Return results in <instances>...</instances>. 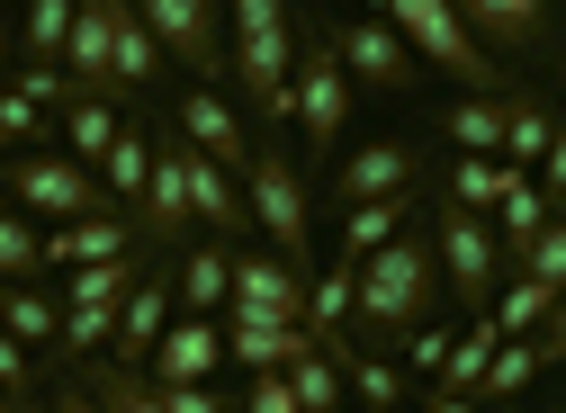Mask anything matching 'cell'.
I'll return each mask as SVG.
<instances>
[{
    "mask_svg": "<svg viewBox=\"0 0 566 413\" xmlns=\"http://www.w3.org/2000/svg\"><path fill=\"white\" fill-rule=\"evenodd\" d=\"M360 332H369V351L378 341H405L413 324H432L441 315V252H432V234L422 225H405L396 243H378L369 261H360Z\"/></svg>",
    "mask_w": 566,
    "mask_h": 413,
    "instance_id": "obj_1",
    "label": "cell"
},
{
    "mask_svg": "<svg viewBox=\"0 0 566 413\" xmlns=\"http://www.w3.org/2000/svg\"><path fill=\"white\" fill-rule=\"evenodd\" d=\"M369 10L413 45V63L422 73H450L468 99H504V82H513V63H494L476 36H468V19L450 10V0H369Z\"/></svg>",
    "mask_w": 566,
    "mask_h": 413,
    "instance_id": "obj_2",
    "label": "cell"
},
{
    "mask_svg": "<svg viewBox=\"0 0 566 413\" xmlns=\"http://www.w3.org/2000/svg\"><path fill=\"white\" fill-rule=\"evenodd\" d=\"M0 198L19 206V216H45V225H82V216H108V189H99V171L91 162H73V153H10L0 162Z\"/></svg>",
    "mask_w": 566,
    "mask_h": 413,
    "instance_id": "obj_3",
    "label": "cell"
},
{
    "mask_svg": "<svg viewBox=\"0 0 566 413\" xmlns=\"http://www.w3.org/2000/svg\"><path fill=\"white\" fill-rule=\"evenodd\" d=\"M243 206H252V234H270L279 261L306 269V252H315V198H306V171L289 162V145H252Z\"/></svg>",
    "mask_w": 566,
    "mask_h": 413,
    "instance_id": "obj_4",
    "label": "cell"
},
{
    "mask_svg": "<svg viewBox=\"0 0 566 413\" xmlns=\"http://www.w3.org/2000/svg\"><path fill=\"white\" fill-rule=\"evenodd\" d=\"M432 252H441V288H459V306L485 315L494 288H504V243H494V225L476 216V206H450V198H441V216H432Z\"/></svg>",
    "mask_w": 566,
    "mask_h": 413,
    "instance_id": "obj_5",
    "label": "cell"
},
{
    "mask_svg": "<svg viewBox=\"0 0 566 413\" xmlns=\"http://www.w3.org/2000/svg\"><path fill=\"white\" fill-rule=\"evenodd\" d=\"M135 19L154 28L163 63H180L189 82L217 91V82L234 73V63H226V10H217V0H135Z\"/></svg>",
    "mask_w": 566,
    "mask_h": 413,
    "instance_id": "obj_6",
    "label": "cell"
},
{
    "mask_svg": "<svg viewBox=\"0 0 566 413\" xmlns=\"http://www.w3.org/2000/svg\"><path fill=\"white\" fill-rule=\"evenodd\" d=\"M289 126L306 135V153H315V162L333 153V135L350 126V73H342L333 36H306V45H297V73H289Z\"/></svg>",
    "mask_w": 566,
    "mask_h": 413,
    "instance_id": "obj_7",
    "label": "cell"
},
{
    "mask_svg": "<svg viewBox=\"0 0 566 413\" xmlns=\"http://www.w3.org/2000/svg\"><path fill=\"white\" fill-rule=\"evenodd\" d=\"M333 54H342L350 91H387V99H413V91H422V63H413V45H405L387 19H350V28H333Z\"/></svg>",
    "mask_w": 566,
    "mask_h": 413,
    "instance_id": "obj_8",
    "label": "cell"
},
{
    "mask_svg": "<svg viewBox=\"0 0 566 413\" xmlns=\"http://www.w3.org/2000/svg\"><path fill=\"white\" fill-rule=\"evenodd\" d=\"M226 315H261V324H306V269L279 261L261 243H234V297Z\"/></svg>",
    "mask_w": 566,
    "mask_h": 413,
    "instance_id": "obj_9",
    "label": "cell"
},
{
    "mask_svg": "<svg viewBox=\"0 0 566 413\" xmlns=\"http://www.w3.org/2000/svg\"><path fill=\"white\" fill-rule=\"evenodd\" d=\"M413 180H422V145L413 135H378V145H360L333 171V206L350 216V206H369V198H413Z\"/></svg>",
    "mask_w": 566,
    "mask_h": 413,
    "instance_id": "obj_10",
    "label": "cell"
},
{
    "mask_svg": "<svg viewBox=\"0 0 566 413\" xmlns=\"http://www.w3.org/2000/svg\"><path fill=\"white\" fill-rule=\"evenodd\" d=\"M171 117H180V135H189V145H198L207 162H226L234 180L252 171V145H261V135H252V126L234 117V99H226V91H207V82H189Z\"/></svg>",
    "mask_w": 566,
    "mask_h": 413,
    "instance_id": "obj_11",
    "label": "cell"
},
{
    "mask_svg": "<svg viewBox=\"0 0 566 413\" xmlns=\"http://www.w3.org/2000/svg\"><path fill=\"white\" fill-rule=\"evenodd\" d=\"M217 369H226V324L217 315H171L163 341H154V360H145L154 386H207Z\"/></svg>",
    "mask_w": 566,
    "mask_h": 413,
    "instance_id": "obj_12",
    "label": "cell"
},
{
    "mask_svg": "<svg viewBox=\"0 0 566 413\" xmlns=\"http://www.w3.org/2000/svg\"><path fill=\"white\" fill-rule=\"evenodd\" d=\"M135 225H145V243H163V252L189 234V145L180 135H154V180H145Z\"/></svg>",
    "mask_w": 566,
    "mask_h": 413,
    "instance_id": "obj_13",
    "label": "cell"
},
{
    "mask_svg": "<svg viewBox=\"0 0 566 413\" xmlns=\"http://www.w3.org/2000/svg\"><path fill=\"white\" fill-rule=\"evenodd\" d=\"M63 73H73L82 91H99V99H117V0H73Z\"/></svg>",
    "mask_w": 566,
    "mask_h": 413,
    "instance_id": "obj_14",
    "label": "cell"
},
{
    "mask_svg": "<svg viewBox=\"0 0 566 413\" xmlns=\"http://www.w3.org/2000/svg\"><path fill=\"white\" fill-rule=\"evenodd\" d=\"M145 252V225L108 206V216H82V225H45V269H91V261H126Z\"/></svg>",
    "mask_w": 566,
    "mask_h": 413,
    "instance_id": "obj_15",
    "label": "cell"
},
{
    "mask_svg": "<svg viewBox=\"0 0 566 413\" xmlns=\"http://www.w3.org/2000/svg\"><path fill=\"white\" fill-rule=\"evenodd\" d=\"M450 10L468 19V36L485 45V54H539L548 45V0H450Z\"/></svg>",
    "mask_w": 566,
    "mask_h": 413,
    "instance_id": "obj_16",
    "label": "cell"
},
{
    "mask_svg": "<svg viewBox=\"0 0 566 413\" xmlns=\"http://www.w3.org/2000/svg\"><path fill=\"white\" fill-rule=\"evenodd\" d=\"M189 145V135H180ZM189 216L217 234V243H252V206H243V180L226 171V162H207L198 145H189Z\"/></svg>",
    "mask_w": 566,
    "mask_h": 413,
    "instance_id": "obj_17",
    "label": "cell"
},
{
    "mask_svg": "<svg viewBox=\"0 0 566 413\" xmlns=\"http://www.w3.org/2000/svg\"><path fill=\"white\" fill-rule=\"evenodd\" d=\"M171 315H180V297H171V269H145V279H135V297H126V315H117V341H108V360L145 369Z\"/></svg>",
    "mask_w": 566,
    "mask_h": 413,
    "instance_id": "obj_18",
    "label": "cell"
},
{
    "mask_svg": "<svg viewBox=\"0 0 566 413\" xmlns=\"http://www.w3.org/2000/svg\"><path fill=\"white\" fill-rule=\"evenodd\" d=\"M324 351H333V369H342V386L350 395H360V413H405V369L387 360V351H369V341H324Z\"/></svg>",
    "mask_w": 566,
    "mask_h": 413,
    "instance_id": "obj_19",
    "label": "cell"
},
{
    "mask_svg": "<svg viewBox=\"0 0 566 413\" xmlns=\"http://www.w3.org/2000/svg\"><path fill=\"white\" fill-rule=\"evenodd\" d=\"M171 297H180V315H226V297H234V243H189L180 269H171Z\"/></svg>",
    "mask_w": 566,
    "mask_h": 413,
    "instance_id": "obj_20",
    "label": "cell"
},
{
    "mask_svg": "<svg viewBox=\"0 0 566 413\" xmlns=\"http://www.w3.org/2000/svg\"><path fill=\"white\" fill-rule=\"evenodd\" d=\"M306 341H315L306 324H261V315H226V360H234V369H252V378H261V369H289V360L306 351Z\"/></svg>",
    "mask_w": 566,
    "mask_h": 413,
    "instance_id": "obj_21",
    "label": "cell"
},
{
    "mask_svg": "<svg viewBox=\"0 0 566 413\" xmlns=\"http://www.w3.org/2000/svg\"><path fill=\"white\" fill-rule=\"evenodd\" d=\"M63 117V153H73V162H108V145H117V135H126V117H117V99H99V91H73V99H63L54 108Z\"/></svg>",
    "mask_w": 566,
    "mask_h": 413,
    "instance_id": "obj_22",
    "label": "cell"
},
{
    "mask_svg": "<svg viewBox=\"0 0 566 413\" xmlns=\"http://www.w3.org/2000/svg\"><path fill=\"white\" fill-rule=\"evenodd\" d=\"M145 180H154V126H126L108 145V162H99V189L135 216V206H145Z\"/></svg>",
    "mask_w": 566,
    "mask_h": 413,
    "instance_id": "obj_23",
    "label": "cell"
},
{
    "mask_svg": "<svg viewBox=\"0 0 566 413\" xmlns=\"http://www.w3.org/2000/svg\"><path fill=\"white\" fill-rule=\"evenodd\" d=\"M504 99H513V91H504ZM504 99H468V91H459L432 135H450L459 153H494V162H504Z\"/></svg>",
    "mask_w": 566,
    "mask_h": 413,
    "instance_id": "obj_24",
    "label": "cell"
},
{
    "mask_svg": "<svg viewBox=\"0 0 566 413\" xmlns=\"http://www.w3.org/2000/svg\"><path fill=\"white\" fill-rule=\"evenodd\" d=\"M405 225H413V198H369V206H350V216H342V261L360 269V261H369L378 243H396Z\"/></svg>",
    "mask_w": 566,
    "mask_h": 413,
    "instance_id": "obj_25",
    "label": "cell"
},
{
    "mask_svg": "<svg viewBox=\"0 0 566 413\" xmlns=\"http://www.w3.org/2000/svg\"><path fill=\"white\" fill-rule=\"evenodd\" d=\"M0 324H10L28 351H54V332H63V297H45L36 279H19V288H0Z\"/></svg>",
    "mask_w": 566,
    "mask_h": 413,
    "instance_id": "obj_26",
    "label": "cell"
},
{
    "mask_svg": "<svg viewBox=\"0 0 566 413\" xmlns=\"http://www.w3.org/2000/svg\"><path fill=\"white\" fill-rule=\"evenodd\" d=\"M82 386L99 395V413H163V386H154L145 369H126V360H91Z\"/></svg>",
    "mask_w": 566,
    "mask_h": 413,
    "instance_id": "obj_27",
    "label": "cell"
},
{
    "mask_svg": "<svg viewBox=\"0 0 566 413\" xmlns=\"http://www.w3.org/2000/svg\"><path fill=\"white\" fill-rule=\"evenodd\" d=\"M350 306H360V269H350V261H333L324 279H306V332L315 341H333L350 324Z\"/></svg>",
    "mask_w": 566,
    "mask_h": 413,
    "instance_id": "obj_28",
    "label": "cell"
},
{
    "mask_svg": "<svg viewBox=\"0 0 566 413\" xmlns=\"http://www.w3.org/2000/svg\"><path fill=\"white\" fill-rule=\"evenodd\" d=\"M289 395H297V413H342V369H333V351H324V341H306V351L289 360Z\"/></svg>",
    "mask_w": 566,
    "mask_h": 413,
    "instance_id": "obj_29",
    "label": "cell"
},
{
    "mask_svg": "<svg viewBox=\"0 0 566 413\" xmlns=\"http://www.w3.org/2000/svg\"><path fill=\"white\" fill-rule=\"evenodd\" d=\"M494 351H504V324H494V315H476L459 341H450V360H441V386H459V395H476L485 386V360Z\"/></svg>",
    "mask_w": 566,
    "mask_h": 413,
    "instance_id": "obj_30",
    "label": "cell"
},
{
    "mask_svg": "<svg viewBox=\"0 0 566 413\" xmlns=\"http://www.w3.org/2000/svg\"><path fill=\"white\" fill-rule=\"evenodd\" d=\"M548 306H557V288H548V279H531V269H513V279L494 288V306H485V315L504 324V341H513V332H539V324H548Z\"/></svg>",
    "mask_w": 566,
    "mask_h": 413,
    "instance_id": "obj_31",
    "label": "cell"
},
{
    "mask_svg": "<svg viewBox=\"0 0 566 413\" xmlns=\"http://www.w3.org/2000/svg\"><path fill=\"white\" fill-rule=\"evenodd\" d=\"M539 369H548V360H539V341H531V332H513L504 351L485 360V386H476V404H513V395H522Z\"/></svg>",
    "mask_w": 566,
    "mask_h": 413,
    "instance_id": "obj_32",
    "label": "cell"
},
{
    "mask_svg": "<svg viewBox=\"0 0 566 413\" xmlns=\"http://www.w3.org/2000/svg\"><path fill=\"white\" fill-rule=\"evenodd\" d=\"M548 135H557V117H548L531 91H522V99H504V162H513V171H531V162L548 153Z\"/></svg>",
    "mask_w": 566,
    "mask_h": 413,
    "instance_id": "obj_33",
    "label": "cell"
},
{
    "mask_svg": "<svg viewBox=\"0 0 566 413\" xmlns=\"http://www.w3.org/2000/svg\"><path fill=\"white\" fill-rule=\"evenodd\" d=\"M36 269H45V234H36V216H19V206H0V288L36 279Z\"/></svg>",
    "mask_w": 566,
    "mask_h": 413,
    "instance_id": "obj_34",
    "label": "cell"
},
{
    "mask_svg": "<svg viewBox=\"0 0 566 413\" xmlns=\"http://www.w3.org/2000/svg\"><path fill=\"white\" fill-rule=\"evenodd\" d=\"M504 180H513V162H494V153H459L441 198H450V206H476V216H485V206L504 198Z\"/></svg>",
    "mask_w": 566,
    "mask_h": 413,
    "instance_id": "obj_35",
    "label": "cell"
},
{
    "mask_svg": "<svg viewBox=\"0 0 566 413\" xmlns=\"http://www.w3.org/2000/svg\"><path fill=\"white\" fill-rule=\"evenodd\" d=\"M108 341H117V315H108V306H63V332H54L63 360H99Z\"/></svg>",
    "mask_w": 566,
    "mask_h": 413,
    "instance_id": "obj_36",
    "label": "cell"
},
{
    "mask_svg": "<svg viewBox=\"0 0 566 413\" xmlns=\"http://www.w3.org/2000/svg\"><path fill=\"white\" fill-rule=\"evenodd\" d=\"M73 36V0H28V63H63Z\"/></svg>",
    "mask_w": 566,
    "mask_h": 413,
    "instance_id": "obj_37",
    "label": "cell"
},
{
    "mask_svg": "<svg viewBox=\"0 0 566 413\" xmlns=\"http://www.w3.org/2000/svg\"><path fill=\"white\" fill-rule=\"evenodd\" d=\"M28 395H36V351L0 324V404H28Z\"/></svg>",
    "mask_w": 566,
    "mask_h": 413,
    "instance_id": "obj_38",
    "label": "cell"
},
{
    "mask_svg": "<svg viewBox=\"0 0 566 413\" xmlns=\"http://www.w3.org/2000/svg\"><path fill=\"white\" fill-rule=\"evenodd\" d=\"M522 269H531V279H548V288H566V216L539 225V243L522 252Z\"/></svg>",
    "mask_w": 566,
    "mask_h": 413,
    "instance_id": "obj_39",
    "label": "cell"
},
{
    "mask_svg": "<svg viewBox=\"0 0 566 413\" xmlns=\"http://www.w3.org/2000/svg\"><path fill=\"white\" fill-rule=\"evenodd\" d=\"M0 135H10L19 153H36V135H45V108L28 91H0Z\"/></svg>",
    "mask_w": 566,
    "mask_h": 413,
    "instance_id": "obj_40",
    "label": "cell"
},
{
    "mask_svg": "<svg viewBox=\"0 0 566 413\" xmlns=\"http://www.w3.org/2000/svg\"><path fill=\"white\" fill-rule=\"evenodd\" d=\"M450 341H459L450 324H413V332H405V369H422V378H441V360H450Z\"/></svg>",
    "mask_w": 566,
    "mask_h": 413,
    "instance_id": "obj_41",
    "label": "cell"
},
{
    "mask_svg": "<svg viewBox=\"0 0 566 413\" xmlns=\"http://www.w3.org/2000/svg\"><path fill=\"white\" fill-rule=\"evenodd\" d=\"M243 413H297V395H289V369H261V378L243 386Z\"/></svg>",
    "mask_w": 566,
    "mask_h": 413,
    "instance_id": "obj_42",
    "label": "cell"
},
{
    "mask_svg": "<svg viewBox=\"0 0 566 413\" xmlns=\"http://www.w3.org/2000/svg\"><path fill=\"white\" fill-rule=\"evenodd\" d=\"M539 198H548V206H566V117H557L548 153H539Z\"/></svg>",
    "mask_w": 566,
    "mask_h": 413,
    "instance_id": "obj_43",
    "label": "cell"
},
{
    "mask_svg": "<svg viewBox=\"0 0 566 413\" xmlns=\"http://www.w3.org/2000/svg\"><path fill=\"white\" fill-rule=\"evenodd\" d=\"M163 413H226V395H217V378L207 386H163Z\"/></svg>",
    "mask_w": 566,
    "mask_h": 413,
    "instance_id": "obj_44",
    "label": "cell"
},
{
    "mask_svg": "<svg viewBox=\"0 0 566 413\" xmlns=\"http://www.w3.org/2000/svg\"><path fill=\"white\" fill-rule=\"evenodd\" d=\"M531 341H539V360H548V369L566 360V288H557V306H548V324H539Z\"/></svg>",
    "mask_w": 566,
    "mask_h": 413,
    "instance_id": "obj_45",
    "label": "cell"
},
{
    "mask_svg": "<svg viewBox=\"0 0 566 413\" xmlns=\"http://www.w3.org/2000/svg\"><path fill=\"white\" fill-rule=\"evenodd\" d=\"M45 404H54V413H99V395H91L82 378H54V395H45Z\"/></svg>",
    "mask_w": 566,
    "mask_h": 413,
    "instance_id": "obj_46",
    "label": "cell"
},
{
    "mask_svg": "<svg viewBox=\"0 0 566 413\" xmlns=\"http://www.w3.org/2000/svg\"><path fill=\"white\" fill-rule=\"evenodd\" d=\"M422 413H485L476 395H459V386H432V404H422Z\"/></svg>",
    "mask_w": 566,
    "mask_h": 413,
    "instance_id": "obj_47",
    "label": "cell"
},
{
    "mask_svg": "<svg viewBox=\"0 0 566 413\" xmlns=\"http://www.w3.org/2000/svg\"><path fill=\"white\" fill-rule=\"evenodd\" d=\"M0 73H10V19H0Z\"/></svg>",
    "mask_w": 566,
    "mask_h": 413,
    "instance_id": "obj_48",
    "label": "cell"
},
{
    "mask_svg": "<svg viewBox=\"0 0 566 413\" xmlns=\"http://www.w3.org/2000/svg\"><path fill=\"white\" fill-rule=\"evenodd\" d=\"M10 413H54V404H36V395H28V404H10Z\"/></svg>",
    "mask_w": 566,
    "mask_h": 413,
    "instance_id": "obj_49",
    "label": "cell"
},
{
    "mask_svg": "<svg viewBox=\"0 0 566 413\" xmlns=\"http://www.w3.org/2000/svg\"><path fill=\"white\" fill-rule=\"evenodd\" d=\"M10 153H19V145H10V135H0V162H10Z\"/></svg>",
    "mask_w": 566,
    "mask_h": 413,
    "instance_id": "obj_50",
    "label": "cell"
},
{
    "mask_svg": "<svg viewBox=\"0 0 566 413\" xmlns=\"http://www.w3.org/2000/svg\"><path fill=\"white\" fill-rule=\"evenodd\" d=\"M0 91H10V73H0Z\"/></svg>",
    "mask_w": 566,
    "mask_h": 413,
    "instance_id": "obj_51",
    "label": "cell"
},
{
    "mask_svg": "<svg viewBox=\"0 0 566 413\" xmlns=\"http://www.w3.org/2000/svg\"><path fill=\"white\" fill-rule=\"evenodd\" d=\"M226 413H243V404H226Z\"/></svg>",
    "mask_w": 566,
    "mask_h": 413,
    "instance_id": "obj_52",
    "label": "cell"
},
{
    "mask_svg": "<svg viewBox=\"0 0 566 413\" xmlns=\"http://www.w3.org/2000/svg\"><path fill=\"white\" fill-rule=\"evenodd\" d=\"M0 206H10V198H0Z\"/></svg>",
    "mask_w": 566,
    "mask_h": 413,
    "instance_id": "obj_53",
    "label": "cell"
},
{
    "mask_svg": "<svg viewBox=\"0 0 566 413\" xmlns=\"http://www.w3.org/2000/svg\"><path fill=\"white\" fill-rule=\"evenodd\" d=\"M0 413H10V404H0Z\"/></svg>",
    "mask_w": 566,
    "mask_h": 413,
    "instance_id": "obj_54",
    "label": "cell"
}]
</instances>
